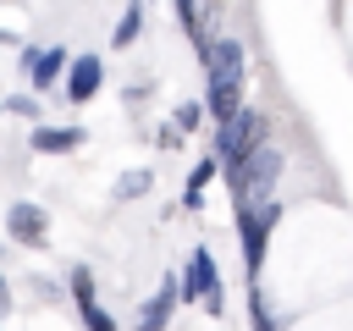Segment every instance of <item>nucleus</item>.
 Here are the masks:
<instances>
[{"label":"nucleus","instance_id":"nucleus-15","mask_svg":"<svg viewBox=\"0 0 353 331\" xmlns=\"http://www.w3.org/2000/svg\"><path fill=\"white\" fill-rule=\"evenodd\" d=\"M199 121H204V105H199V99H188V105H176V121H171V127H176V138H182V132H188V127H199Z\"/></svg>","mask_w":353,"mask_h":331},{"label":"nucleus","instance_id":"nucleus-7","mask_svg":"<svg viewBox=\"0 0 353 331\" xmlns=\"http://www.w3.org/2000/svg\"><path fill=\"white\" fill-rule=\"evenodd\" d=\"M72 61H66V50L61 44H50V50H22V72H28V83L44 94L50 83H61V72H66Z\"/></svg>","mask_w":353,"mask_h":331},{"label":"nucleus","instance_id":"nucleus-18","mask_svg":"<svg viewBox=\"0 0 353 331\" xmlns=\"http://www.w3.org/2000/svg\"><path fill=\"white\" fill-rule=\"evenodd\" d=\"M6 298H11V292H6V276H0V314H6Z\"/></svg>","mask_w":353,"mask_h":331},{"label":"nucleus","instance_id":"nucleus-9","mask_svg":"<svg viewBox=\"0 0 353 331\" xmlns=\"http://www.w3.org/2000/svg\"><path fill=\"white\" fill-rule=\"evenodd\" d=\"M77 143H83V127H44V121H39V127L28 132V149H33V154H72Z\"/></svg>","mask_w":353,"mask_h":331},{"label":"nucleus","instance_id":"nucleus-3","mask_svg":"<svg viewBox=\"0 0 353 331\" xmlns=\"http://www.w3.org/2000/svg\"><path fill=\"white\" fill-rule=\"evenodd\" d=\"M270 143V116L259 110V105H243L226 127H215V160H221V171H232V166H243L248 154H259Z\"/></svg>","mask_w":353,"mask_h":331},{"label":"nucleus","instance_id":"nucleus-1","mask_svg":"<svg viewBox=\"0 0 353 331\" xmlns=\"http://www.w3.org/2000/svg\"><path fill=\"white\" fill-rule=\"evenodd\" d=\"M204 116H215V127H226L243 110V44L237 39H215L204 50V94H199Z\"/></svg>","mask_w":353,"mask_h":331},{"label":"nucleus","instance_id":"nucleus-4","mask_svg":"<svg viewBox=\"0 0 353 331\" xmlns=\"http://www.w3.org/2000/svg\"><path fill=\"white\" fill-rule=\"evenodd\" d=\"M281 221V204H259V210H237V237H243V265H248V281H259V265H265V243Z\"/></svg>","mask_w":353,"mask_h":331},{"label":"nucleus","instance_id":"nucleus-17","mask_svg":"<svg viewBox=\"0 0 353 331\" xmlns=\"http://www.w3.org/2000/svg\"><path fill=\"white\" fill-rule=\"evenodd\" d=\"M199 309H204V314H221V309H226V287H221V292H210Z\"/></svg>","mask_w":353,"mask_h":331},{"label":"nucleus","instance_id":"nucleus-5","mask_svg":"<svg viewBox=\"0 0 353 331\" xmlns=\"http://www.w3.org/2000/svg\"><path fill=\"white\" fill-rule=\"evenodd\" d=\"M210 292H221V270H215V254H210V248H193V254H188V276H182L176 298H182V303H204Z\"/></svg>","mask_w":353,"mask_h":331},{"label":"nucleus","instance_id":"nucleus-2","mask_svg":"<svg viewBox=\"0 0 353 331\" xmlns=\"http://www.w3.org/2000/svg\"><path fill=\"white\" fill-rule=\"evenodd\" d=\"M281 166H287V154H281L276 143H265L259 154H248L243 166H232V171H226V188H232L237 210L270 204V193H276V182H281Z\"/></svg>","mask_w":353,"mask_h":331},{"label":"nucleus","instance_id":"nucleus-13","mask_svg":"<svg viewBox=\"0 0 353 331\" xmlns=\"http://www.w3.org/2000/svg\"><path fill=\"white\" fill-rule=\"evenodd\" d=\"M66 281H72V303H77V309H83V303H99V292H94V270H88V265H72Z\"/></svg>","mask_w":353,"mask_h":331},{"label":"nucleus","instance_id":"nucleus-6","mask_svg":"<svg viewBox=\"0 0 353 331\" xmlns=\"http://www.w3.org/2000/svg\"><path fill=\"white\" fill-rule=\"evenodd\" d=\"M6 232H11V243H22V248H44V243H50V215L22 199V204L6 210Z\"/></svg>","mask_w":353,"mask_h":331},{"label":"nucleus","instance_id":"nucleus-11","mask_svg":"<svg viewBox=\"0 0 353 331\" xmlns=\"http://www.w3.org/2000/svg\"><path fill=\"white\" fill-rule=\"evenodd\" d=\"M176 17H182V22H188V33H193V50H199V55H204V50H210V44H215V33H210V22H215V17H221V11H215V6H182V11H176Z\"/></svg>","mask_w":353,"mask_h":331},{"label":"nucleus","instance_id":"nucleus-12","mask_svg":"<svg viewBox=\"0 0 353 331\" xmlns=\"http://www.w3.org/2000/svg\"><path fill=\"white\" fill-rule=\"evenodd\" d=\"M138 33H143V6H127L121 22H116V33H110V44H116V50H132Z\"/></svg>","mask_w":353,"mask_h":331},{"label":"nucleus","instance_id":"nucleus-10","mask_svg":"<svg viewBox=\"0 0 353 331\" xmlns=\"http://www.w3.org/2000/svg\"><path fill=\"white\" fill-rule=\"evenodd\" d=\"M171 309H176V281L165 276V287L138 309V320H132V331H165V320H171Z\"/></svg>","mask_w":353,"mask_h":331},{"label":"nucleus","instance_id":"nucleus-8","mask_svg":"<svg viewBox=\"0 0 353 331\" xmlns=\"http://www.w3.org/2000/svg\"><path fill=\"white\" fill-rule=\"evenodd\" d=\"M99 83H105V61H99V55H77V61L66 66V99H72V105H88V99L99 94Z\"/></svg>","mask_w":353,"mask_h":331},{"label":"nucleus","instance_id":"nucleus-14","mask_svg":"<svg viewBox=\"0 0 353 331\" xmlns=\"http://www.w3.org/2000/svg\"><path fill=\"white\" fill-rule=\"evenodd\" d=\"M77 320H83L88 331H121V325L105 314V303H83V309H77Z\"/></svg>","mask_w":353,"mask_h":331},{"label":"nucleus","instance_id":"nucleus-16","mask_svg":"<svg viewBox=\"0 0 353 331\" xmlns=\"http://www.w3.org/2000/svg\"><path fill=\"white\" fill-rule=\"evenodd\" d=\"M138 193H149V171H127L116 182V199H138Z\"/></svg>","mask_w":353,"mask_h":331}]
</instances>
